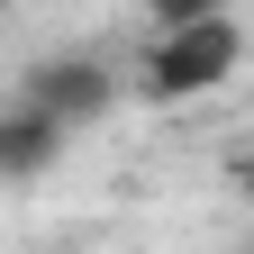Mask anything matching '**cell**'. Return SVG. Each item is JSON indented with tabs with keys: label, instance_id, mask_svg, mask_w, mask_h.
Returning <instances> with one entry per match:
<instances>
[{
	"label": "cell",
	"instance_id": "cell-1",
	"mask_svg": "<svg viewBox=\"0 0 254 254\" xmlns=\"http://www.w3.org/2000/svg\"><path fill=\"white\" fill-rule=\"evenodd\" d=\"M245 64V27L236 9H209V18H173L145 37V64H136V100L154 109H182V100H209V91H227Z\"/></svg>",
	"mask_w": 254,
	"mask_h": 254
},
{
	"label": "cell",
	"instance_id": "cell-2",
	"mask_svg": "<svg viewBox=\"0 0 254 254\" xmlns=\"http://www.w3.org/2000/svg\"><path fill=\"white\" fill-rule=\"evenodd\" d=\"M18 100H37L55 127H73V136H82V127H100V118L118 109V73H109L100 55H46L37 73L18 82Z\"/></svg>",
	"mask_w": 254,
	"mask_h": 254
},
{
	"label": "cell",
	"instance_id": "cell-3",
	"mask_svg": "<svg viewBox=\"0 0 254 254\" xmlns=\"http://www.w3.org/2000/svg\"><path fill=\"white\" fill-rule=\"evenodd\" d=\"M73 145V127H55L37 100H18V91H0V182H37L55 154Z\"/></svg>",
	"mask_w": 254,
	"mask_h": 254
},
{
	"label": "cell",
	"instance_id": "cell-4",
	"mask_svg": "<svg viewBox=\"0 0 254 254\" xmlns=\"http://www.w3.org/2000/svg\"><path fill=\"white\" fill-rule=\"evenodd\" d=\"M145 27H173V18H209V9H236V0H136Z\"/></svg>",
	"mask_w": 254,
	"mask_h": 254
},
{
	"label": "cell",
	"instance_id": "cell-5",
	"mask_svg": "<svg viewBox=\"0 0 254 254\" xmlns=\"http://www.w3.org/2000/svg\"><path fill=\"white\" fill-rule=\"evenodd\" d=\"M236 182H245V200H254V154H245V164H236Z\"/></svg>",
	"mask_w": 254,
	"mask_h": 254
}]
</instances>
